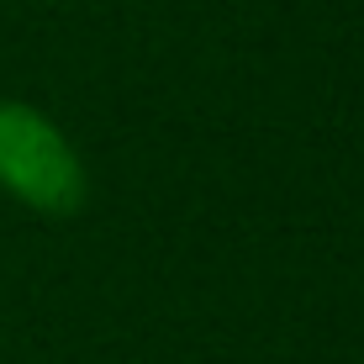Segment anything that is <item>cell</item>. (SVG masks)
Instances as JSON below:
<instances>
[{
  "label": "cell",
  "mask_w": 364,
  "mask_h": 364,
  "mask_svg": "<svg viewBox=\"0 0 364 364\" xmlns=\"http://www.w3.org/2000/svg\"><path fill=\"white\" fill-rule=\"evenodd\" d=\"M0 180L32 206H69L80 191L69 148L27 111H0Z\"/></svg>",
  "instance_id": "6da1fadb"
}]
</instances>
